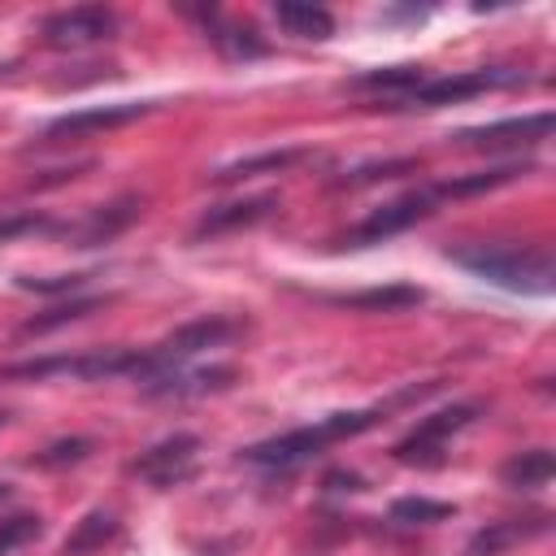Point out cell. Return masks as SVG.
I'll return each instance as SVG.
<instances>
[{
    "mask_svg": "<svg viewBox=\"0 0 556 556\" xmlns=\"http://www.w3.org/2000/svg\"><path fill=\"white\" fill-rule=\"evenodd\" d=\"M439 204H443L439 182H426V187H417V191H404V195L378 204V208H374L365 222H356L352 230H343V235L334 239V248H374V243H387V239L404 235L408 226L426 222Z\"/></svg>",
    "mask_w": 556,
    "mask_h": 556,
    "instance_id": "277c9868",
    "label": "cell"
},
{
    "mask_svg": "<svg viewBox=\"0 0 556 556\" xmlns=\"http://www.w3.org/2000/svg\"><path fill=\"white\" fill-rule=\"evenodd\" d=\"M195 460H200V434L178 430V434L152 443L143 456H135V460H130V473L143 478V482H152L156 491H165V486L187 482V478L195 473Z\"/></svg>",
    "mask_w": 556,
    "mask_h": 556,
    "instance_id": "9c48e42d",
    "label": "cell"
},
{
    "mask_svg": "<svg viewBox=\"0 0 556 556\" xmlns=\"http://www.w3.org/2000/svg\"><path fill=\"white\" fill-rule=\"evenodd\" d=\"M35 534H39V517H9V521L0 526V556L13 552L17 543L35 539Z\"/></svg>",
    "mask_w": 556,
    "mask_h": 556,
    "instance_id": "f1b7e54d",
    "label": "cell"
},
{
    "mask_svg": "<svg viewBox=\"0 0 556 556\" xmlns=\"http://www.w3.org/2000/svg\"><path fill=\"white\" fill-rule=\"evenodd\" d=\"M87 282V274H56V278H17L22 291H39V295H56V291H78Z\"/></svg>",
    "mask_w": 556,
    "mask_h": 556,
    "instance_id": "83f0119b",
    "label": "cell"
},
{
    "mask_svg": "<svg viewBox=\"0 0 556 556\" xmlns=\"http://www.w3.org/2000/svg\"><path fill=\"white\" fill-rule=\"evenodd\" d=\"M139 213H143V195H117V200L91 208V213L70 230V239H74V248H100V243H113Z\"/></svg>",
    "mask_w": 556,
    "mask_h": 556,
    "instance_id": "7c38bea8",
    "label": "cell"
},
{
    "mask_svg": "<svg viewBox=\"0 0 556 556\" xmlns=\"http://www.w3.org/2000/svg\"><path fill=\"white\" fill-rule=\"evenodd\" d=\"M473 417H478V404H452V408H443V413L417 421L391 452H395L400 465H443V443H447L456 430H465Z\"/></svg>",
    "mask_w": 556,
    "mask_h": 556,
    "instance_id": "52a82bcc",
    "label": "cell"
},
{
    "mask_svg": "<svg viewBox=\"0 0 556 556\" xmlns=\"http://www.w3.org/2000/svg\"><path fill=\"white\" fill-rule=\"evenodd\" d=\"M382 421V408H356V413H330L313 426H295L287 434H274V439H261L252 447H243V460L248 465H265V469H291L300 460H313L317 452H326L330 443L339 439H352V434H365L369 426Z\"/></svg>",
    "mask_w": 556,
    "mask_h": 556,
    "instance_id": "3957f363",
    "label": "cell"
},
{
    "mask_svg": "<svg viewBox=\"0 0 556 556\" xmlns=\"http://www.w3.org/2000/svg\"><path fill=\"white\" fill-rule=\"evenodd\" d=\"M113 534H117V517L104 513V508H96V513H87V517L78 521V530L65 539L61 556H87V552H100Z\"/></svg>",
    "mask_w": 556,
    "mask_h": 556,
    "instance_id": "603a6c76",
    "label": "cell"
},
{
    "mask_svg": "<svg viewBox=\"0 0 556 556\" xmlns=\"http://www.w3.org/2000/svg\"><path fill=\"white\" fill-rule=\"evenodd\" d=\"M456 508L443 504V500H426V495H404L391 504V521L400 526H434V521H447Z\"/></svg>",
    "mask_w": 556,
    "mask_h": 556,
    "instance_id": "cb8c5ba5",
    "label": "cell"
},
{
    "mask_svg": "<svg viewBox=\"0 0 556 556\" xmlns=\"http://www.w3.org/2000/svg\"><path fill=\"white\" fill-rule=\"evenodd\" d=\"M547 530V517L539 513V517H513V521H495V526H486L473 543H469V556H500L504 547H513V543H526V539H534V534H543Z\"/></svg>",
    "mask_w": 556,
    "mask_h": 556,
    "instance_id": "9a60e30c",
    "label": "cell"
},
{
    "mask_svg": "<svg viewBox=\"0 0 556 556\" xmlns=\"http://www.w3.org/2000/svg\"><path fill=\"white\" fill-rule=\"evenodd\" d=\"M404 169H417V161H382V165H365V169H352L343 178H334V187H361V182H374V178H395Z\"/></svg>",
    "mask_w": 556,
    "mask_h": 556,
    "instance_id": "4316f807",
    "label": "cell"
},
{
    "mask_svg": "<svg viewBox=\"0 0 556 556\" xmlns=\"http://www.w3.org/2000/svg\"><path fill=\"white\" fill-rule=\"evenodd\" d=\"M43 378H74V382H100V378H152L148 348H96V352H61L39 361H17L0 369V382H43Z\"/></svg>",
    "mask_w": 556,
    "mask_h": 556,
    "instance_id": "6da1fadb",
    "label": "cell"
},
{
    "mask_svg": "<svg viewBox=\"0 0 556 556\" xmlns=\"http://www.w3.org/2000/svg\"><path fill=\"white\" fill-rule=\"evenodd\" d=\"M113 300H117V295H83V300L56 304V308H48V313H39V317L22 321V326H17V339H30V334H48V330H56V326L83 321V317H91L96 308H104V304H113Z\"/></svg>",
    "mask_w": 556,
    "mask_h": 556,
    "instance_id": "ffe728a7",
    "label": "cell"
},
{
    "mask_svg": "<svg viewBox=\"0 0 556 556\" xmlns=\"http://www.w3.org/2000/svg\"><path fill=\"white\" fill-rule=\"evenodd\" d=\"M4 495H9V486H4V482H0V500H4Z\"/></svg>",
    "mask_w": 556,
    "mask_h": 556,
    "instance_id": "f546056e",
    "label": "cell"
},
{
    "mask_svg": "<svg viewBox=\"0 0 556 556\" xmlns=\"http://www.w3.org/2000/svg\"><path fill=\"white\" fill-rule=\"evenodd\" d=\"M0 421H4V413H0Z\"/></svg>",
    "mask_w": 556,
    "mask_h": 556,
    "instance_id": "4dcf8cb0",
    "label": "cell"
},
{
    "mask_svg": "<svg viewBox=\"0 0 556 556\" xmlns=\"http://www.w3.org/2000/svg\"><path fill=\"white\" fill-rule=\"evenodd\" d=\"M274 17L295 39H330L334 35V17L321 4H295V0H287V4H274Z\"/></svg>",
    "mask_w": 556,
    "mask_h": 556,
    "instance_id": "e0dca14e",
    "label": "cell"
},
{
    "mask_svg": "<svg viewBox=\"0 0 556 556\" xmlns=\"http://www.w3.org/2000/svg\"><path fill=\"white\" fill-rule=\"evenodd\" d=\"M526 83L521 70H508V65H491V70H460V74H443V78H426L417 83L404 100H395L400 109H439V104H460V100H473L482 91H500V87H517Z\"/></svg>",
    "mask_w": 556,
    "mask_h": 556,
    "instance_id": "5b68a950",
    "label": "cell"
},
{
    "mask_svg": "<svg viewBox=\"0 0 556 556\" xmlns=\"http://www.w3.org/2000/svg\"><path fill=\"white\" fill-rule=\"evenodd\" d=\"M430 74L421 70V65H382V70H365V74H356L348 87L352 91H387V96H395V100H404L417 83H426Z\"/></svg>",
    "mask_w": 556,
    "mask_h": 556,
    "instance_id": "d6986e66",
    "label": "cell"
},
{
    "mask_svg": "<svg viewBox=\"0 0 556 556\" xmlns=\"http://www.w3.org/2000/svg\"><path fill=\"white\" fill-rule=\"evenodd\" d=\"M113 30H117V13L104 9V4H74V9H61V13L43 17V26H39L43 43L61 48V52L104 43V39H113Z\"/></svg>",
    "mask_w": 556,
    "mask_h": 556,
    "instance_id": "ba28073f",
    "label": "cell"
},
{
    "mask_svg": "<svg viewBox=\"0 0 556 556\" xmlns=\"http://www.w3.org/2000/svg\"><path fill=\"white\" fill-rule=\"evenodd\" d=\"M552 473H556V460H552V452H547V447L517 452V456H508V460H504V469H500V478H504L508 486H517V491L547 486V482H552Z\"/></svg>",
    "mask_w": 556,
    "mask_h": 556,
    "instance_id": "ac0fdd59",
    "label": "cell"
},
{
    "mask_svg": "<svg viewBox=\"0 0 556 556\" xmlns=\"http://www.w3.org/2000/svg\"><path fill=\"white\" fill-rule=\"evenodd\" d=\"M426 291L421 287H408V282H391V287H369V291H348V295H334V304L343 308H374V313H400V308H413L421 304Z\"/></svg>",
    "mask_w": 556,
    "mask_h": 556,
    "instance_id": "2e32d148",
    "label": "cell"
},
{
    "mask_svg": "<svg viewBox=\"0 0 556 556\" xmlns=\"http://www.w3.org/2000/svg\"><path fill=\"white\" fill-rule=\"evenodd\" d=\"M547 135H552V113H526V117H508V122L460 130V143L491 152V148H530V143H543Z\"/></svg>",
    "mask_w": 556,
    "mask_h": 556,
    "instance_id": "8fae6325",
    "label": "cell"
},
{
    "mask_svg": "<svg viewBox=\"0 0 556 556\" xmlns=\"http://www.w3.org/2000/svg\"><path fill=\"white\" fill-rule=\"evenodd\" d=\"M48 230H56V222L43 217V213H13V217H0V243H13V239H22V235H48Z\"/></svg>",
    "mask_w": 556,
    "mask_h": 556,
    "instance_id": "d4e9b609",
    "label": "cell"
},
{
    "mask_svg": "<svg viewBox=\"0 0 556 556\" xmlns=\"http://www.w3.org/2000/svg\"><path fill=\"white\" fill-rule=\"evenodd\" d=\"M526 169H530L526 161H521V165H500V169H478V174H465V178H447V182H439V191H443V204H447V200H465V195L495 191V187H504V182L521 178Z\"/></svg>",
    "mask_w": 556,
    "mask_h": 556,
    "instance_id": "7402d4cb",
    "label": "cell"
},
{
    "mask_svg": "<svg viewBox=\"0 0 556 556\" xmlns=\"http://www.w3.org/2000/svg\"><path fill=\"white\" fill-rule=\"evenodd\" d=\"M456 265H465L469 274L504 287V291H521V295H547L556 287V265L547 248H513V243H473V248H452L447 252Z\"/></svg>",
    "mask_w": 556,
    "mask_h": 556,
    "instance_id": "7a4b0ae2",
    "label": "cell"
},
{
    "mask_svg": "<svg viewBox=\"0 0 556 556\" xmlns=\"http://www.w3.org/2000/svg\"><path fill=\"white\" fill-rule=\"evenodd\" d=\"M152 113V104L143 100H122V104H96V109H74V113H61L43 126V139H65V135H96V130H113V126H126L135 117Z\"/></svg>",
    "mask_w": 556,
    "mask_h": 556,
    "instance_id": "30bf717a",
    "label": "cell"
},
{
    "mask_svg": "<svg viewBox=\"0 0 556 556\" xmlns=\"http://www.w3.org/2000/svg\"><path fill=\"white\" fill-rule=\"evenodd\" d=\"M274 208H278V195H252V200H230V204H217V208H208V213L195 222L191 239L200 243V239H217V235H230V230L256 226V222H261V217H269Z\"/></svg>",
    "mask_w": 556,
    "mask_h": 556,
    "instance_id": "5bb4252c",
    "label": "cell"
},
{
    "mask_svg": "<svg viewBox=\"0 0 556 556\" xmlns=\"http://www.w3.org/2000/svg\"><path fill=\"white\" fill-rule=\"evenodd\" d=\"M91 447H96L91 439H61V443H52V447L35 452V465H43V469H56V465H74V460H83Z\"/></svg>",
    "mask_w": 556,
    "mask_h": 556,
    "instance_id": "484cf974",
    "label": "cell"
},
{
    "mask_svg": "<svg viewBox=\"0 0 556 556\" xmlns=\"http://www.w3.org/2000/svg\"><path fill=\"white\" fill-rule=\"evenodd\" d=\"M308 156V148H274V152H261V156H243L235 165H222L213 174V182H235V178H252V174H278V169H291Z\"/></svg>",
    "mask_w": 556,
    "mask_h": 556,
    "instance_id": "44dd1931",
    "label": "cell"
},
{
    "mask_svg": "<svg viewBox=\"0 0 556 556\" xmlns=\"http://www.w3.org/2000/svg\"><path fill=\"white\" fill-rule=\"evenodd\" d=\"M243 326L230 321V317H195V321H182L174 334H165L156 348H148V361H152V378L156 374H169V369H182L191 356H200L204 348H222L226 339H235Z\"/></svg>",
    "mask_w": 556,
    "mask_h": 556,
    "instance_id": "8992f818",
    "label": "cell"
},
{
    "mask_svg": "<svg viewBox=\"0 0 556 556\" xmlns=\"http://www.w3.org/2000/svg\"><path fill=\"white\" fill-rule=\"evenodd\" d=\"M235 382V369L230 365H213V369H169V374H156L148 378V395L152 400H191V395H208V391H226Z\"/></svg>",
    "mask_w": 556,
    "mask_h": 556,
    "instance_id": "4fadbf2b",
    "label": "cell"
}]
</instances>
